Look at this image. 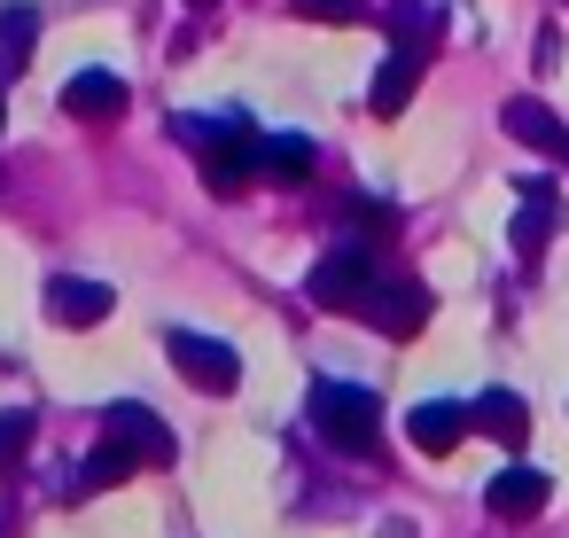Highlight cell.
<instances>
[{
  "mask_svg": "<svg viewBox=\"0 0 569 538\" xmlns=\"http://www.w3.org/2000/svg\"><path fill=\"white\" fill-rule=\"evenodd\" d=\"M305 414H312V429H320L336 452H375V437H382V398H375L367 382L320 375L312 398H305Z\"/></svg>",
  "mask_w": 569,
  "mask_h": 538,
  "instance_id": "1",
  "label": "cell"
},
{
  "mask_svg": "<svg viewBox=\"0 0 569 538\" xmlns=\"http://www.w3.org/2000/svg\"><path fill=\"white\" fill-rule=\"evenodd\" d=\"M172 133L196 149V165H203V180H211L219 196L242 188V180L258 172V133H250L242 118H180Z\"/></svg>",
  "mask_w": 569,
  "mask_h": 538,
  "instance_id": "2",
  "label": "cell"
},
{
  "mask_svg": "<svg viewBox=\"0 0 569 538\" xmlns=\"http://www.w3.org/2000/svg\"><path fill=\"white\" fill-rule=\"evenodd\" d=\"M375 281H382L375 250H367V242H336V250H328V258L305 273V297H312L320 312H359Z\"/></svg>",
  "mask_w": 569,
  "mask_h": 538,
  "instance_id": "3",
  "label": "cell"
},
{
  "mask_svg": "<svg viewBox=\"0 0 569 538\" xmlns=\"http://www.w3.org/2000/svg\"><path fill=\"white\" fill-rule=\"evenodd\" d=\"M164 359H172L196 390H234V382H242L234 343H219V336H203V328H164Z\"/></svg>",
  "mask_w": 569,
  "mask_h": 538,
  "instance_id": "4",
  "label": "cell"
},
{
  "mask_svg": "<svg viewBox=\"0 0 569 538\" xmlns=\"http://www.w3.org/2000/svg\"><path fill=\"white\" fill-rule=\"evenodd\" d=\"M359 320L382 328V336H421V320H429V289H421L413 273H382V281L367 289Z\"/></svg>",
  "mask_w": 569,
  "mask_h": 538,
  "instance_id": "5",
  "label": "cell"
},
{
  "mask_svg": "<svg viewBox=\"0 0 569 538\" xmlns=\"http://www.w3.org/2000/svg\"><path fill=\"white\" fill-rule=\"evenodd\" d=\"M468 429H476V406H452V398H421V406L406 414V437H413V452H429V460H445Z\"/></svg>",
  "mask_w": 569,
  "mask_h": 538,
  "instance_id": "6",
  "label": "cell"
},
{
  "mask_svg": "<svg viewBox=\"0 0 569 538\" xmlns=\"http://www.w3.org/2000/svg\"><path fill=\"white\" fill-rule=\"evenodd\" d=\"M110 281H94V273H48V312L63 320V328H94V320H110Z\"/></svg>",
  "mask_w": 569,
  "mask_h": 538,
  "instance_id": "7",
  "label": "cell"
},
{
  "mask_svg": "<svg viewBox=\"0 0 569 538\" xmlns=\"http://www.w3.org/2000/svg\"><path fill=\"white\" fill-rule=\"evenodd\" d=\"M546 499H553V484H546V468H530V460H507V468L483 484V507H491V515H507V522L538 515Z\"/></svg>",
  "mask_w": 569,
  "mask_h": 538,
  "instance_id": "8",
  "label": "cell"
},
{
  "mask_svg": "<svg viewBox=\"0 0 569 538\" xmlns=\"http://www.w3.org/2000/svg\"><path fill=\"white\" fill-rule=\"evenodd\" d=\"M102 437H118V445H133L141 452V468H157V460H172V429L149 414V406H133V398H118L110 414H102Z\"/></svg>",
  "mask_w": 569,
  "mask_h": 538,
  "instance_id": "9",
  "label": "cell"
},
{
  "mask_svg": "<svg viewBox=\"0 0 569 538\" xmlns=\"http://www.w3.org/2000/svg\"><path fill=\"white\" fill-rule=\"evenodd\" d=\"M499 126L522 141V149H538V157H553V165H569V126L546 110V102H530V94H515L507 110H499Z\"/></svg>",
  "mask_w": 569,
  "mask_h": 538,
  "instance_id": "10",
  "label": "cell"
},
{
  "mask_svg": "<svg viewBox=\"0 0 569 538\" xmlns=\"http://www.w3.org/2000/svg\"><path fill=\"white\" fill-rule=\"evenodd\" d=\"M63 110H71V118H118V110H126V79H118V71H79V79L63 87Z\"/></svg>",
  "mask_w": 569,
  "mask_h": 538,
  "instance_id": "11",
  "label": "cell"
},
{
  "mask_svg": "<svg viewBox=\"0 0 569 538\" xmlns=\"http://www.w3.org/2000/svg\"><path fill=\"white\" fill-rule=\"evenodd\" d=\"M476 429L499 437L507 452H522V437H530V406H522L515 390H483V398H476Z\"/></svg>",
  "mask_w": 569,
  "mask_h": 538,
  "instance_id": "12",
  "label": "cell"
},
{
  "mask_svg": "<svg viewBox=\"0 0 569 538\" xmlns=\"http://www.w3.org/2000/svg\"><path fill=\"white\" fill-rule=\"evenodd\" d=\"M553 235V180H522V219H515V258H538Z\"/></svg>",
  "mask_w": 569,
  "mask_h": 538,
  "instance_id": "13",
  "label": "cell"
},
{
  "mask_svg": "<svg viewBox=\"0 0 569 538\" xmlns=\"http://www.w3.org/2000/svg\"><path fill=\"white\" fill-rule=\"evenodd\" d=\"M32 40H40V17L24 0H9V9H0V79H17L32 63Z\"/></svg>",
  "mask_w": 569,
  "mask_h": 538,
  "instance_id": "14",
  "label": "cell"
},
{
  "mask_svg": "<svg viewBox=\"0 0 569 538\" xmlns=\"http://www.w3.org/2000/svg\"><path fill=\"white\" fill-rule=\"evenodd\" d=\"M413 79H421V56H413V48L382 56V71H375V110H382V118H398V110L413 102Z\"/></svg>",
  "mask_w": 569,
  "mask_h": 538,
  "instance_id": "15",
  "label": "cell"
},
{
  "mask_svg": "<svg viewBox=\"0 0 569 538\" xmlns=\"http://www.w3.org/2000/svg\"><path fill=\"white\" fill-rule=\"evenodd\" d=\"M258 172L266 180H305L312 172V141L305 133H266L258 141Z\"/></svg>",
  "mask_w": 569,
  "mask_h": 538,
  "instance_id": "16",
  "label": "cell"
},
{
  "mask_svg": "<svg viewBox=\"0 0 569 538\" xmlns=\"http://www.w3.org/2000/svg\"><path fill=\"white\" fill-rule=\"evenodd\" d=\"M141 468V452L133 445H118V437H102L94 452H87V476H79V491H102V484H126Z\"/></svg>",
  "mask_w": 569,
  "mask_h": 538,
  "instance_id": "17",
  "label": "cell"
},
{
  "mask_svg": "<svg viewBox=\"0 0 569 538\" xmlns=\"http://www.w3.org/2000/svg\"><path fill=\"white\" fill-rule=\"evenodd\" d=\"M24 445H32V414L17 406V414H0V468H9V460H17Z\"/></svg>",
  "mask_w": 569,
  "mask_h": 538,
  "instance_id": "18",
  "label": "cell"
},
{
  "mask_svg": "<svg viewBox=\"0 0 569 538\" xmlns=\"http://www.w3.org/2000/svg\"><path fill=\"white\" fill-rule=\"evenodd\" d=\"M351 227H367V235H390L398 219H390V203H375V196H351Z\"/></svg>",
  "mask_w": 569,
  "mask_h": 538,
  "instance_id": "19",
  "label": "cell"
},
{
  "mask_svg": "<svg viewBox=\"0 0 569 538\" xmlns=\"http://www.w3.org/2000/svg\"><path fill=\"white\" fill-rule=\"evenodd\" d=\"M305 17H320V24H351L359 17V0H297Z\"/></svg>",
  "mask_w": 569,
  "mask_h": 538,
  "instance_id": "20",
  "label": "cell"
},
{
  "mask_svg": "<svg viewBox=\"0 0 569 538\" xmlns=\"http://www.w3.org/2000/svg\"><path fill=\"white\" fill-rule=\"evenodd\" d=\"M188 9H211V0H188Z\"/></svg>",
  "mask_w": 569,
  "mask_h": 538,
  "instance_id": "21",
  "label": "cell"
},
{
  "mask_svg": "<svg viewBox=\"0 0 569 538\" xmlns=\"http://www.w3.org/2000/svg\"><path fill=\"white\" fill-rule=\"evenodd\" d=\"M0 118H9V102H0Z\"/></svg>",
  "mask_w": 569,
  "mask_h": 538,
  "instance_id": "22",
  "label": "cell"
}]
</instances>
